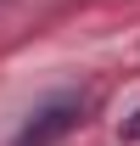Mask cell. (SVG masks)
<instances>
[{"label":"cell","instance_id":"cell-2","mask_svg":"<svg viewBox=\"0 0 140 146\" xmlns=\"http://www.w3.org/2000/svg\"><path fill=\"white\" fill-rule=\"evenodd\" d=\"M123 135H129V141H140V107H135V118L123 124Z\"/></svg>","mask_w":140,"mask_h":146},{"label":"cell","instance_id":"cell-1","mask_svg":"<svg viewBox=\"0 0 140 146\" xmlns=\"http://www.w3.org/2000/svg\"><path fill=\"white\" fill-rule=\"evenodd\" d=\"M84 124V101H51V107H39L34 118H28V129L17 135V146H56L62 135H73V129Z\"/></svg>","mask_w":140,"mask_h":146}]
</instances>
